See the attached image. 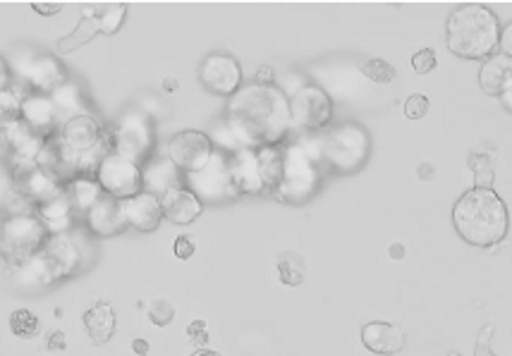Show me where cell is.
<instances>
[{"label":"cell","instance_id":"16","mask_svg":"<svg viewBox=\"0 0 512 356\" xmlns=\"http://www.w3.org/2000/svg\"><path fill=\"white\" fill-rule=\"evenodd\" d=\"M123 216L127 227L137 232H154L163 220L161 199L151 192H142L123 201Z\"/></svg>","mask_w":512,"mask_h":356},{"label":"cell","instance_id":"31","mask_svg":"<svg viewBox=\"0 0 512 356\" xmlns=\"http://www.w3.org/2000/svg\"><path fill=\"white\" fill-rule=\"evenodd\" d=\"M469 168L474 173V189H493L496 168H493L491 156H486V153H472L469 156Z\"/></svg>","mask_w":512,"mask_h":356},{"label":"cell","instance_id":"36","mask_svg":"<svg viewBox=\"0 0 512 356\" xmlns=\"http://www.w3.org/2000/svg\"><path fill=\"white\" fill-rule=\"evenodd\" d=\"M149 318L156 328H166V325L173 323L175 306L166 302V299H156V302H151L149 306Z\"/></svg>","mask_w":512,"mask_h":356},{"label":"cell","instance_id":"17","mask_svg":"<svg viewBox=\"0 0 512 356\" xmlns=\"http://www.w3.org/2000/svg\"><path fill=\"white\" fill-rule=\"evenodd\" d=\"M87 225L94 235L99 237H115L125 230V216H123V201L113 199L103 192V196L89 208Z\"/></svg>","mask_w":512,"mask_h":356},{"label":"cell","instance_id":"46","mask_svg":"<svg viewBox=\"0 0 512 356\" xmlns=\"http://www.w3.org/2000/svg\"><path fill=\"white\" fill-rule=\"evenodd\" d=\"M48 347H51V349H65V335L63 333L48 335Z\"/></svg>","mask_w":512,"mask_h":356},{"label":"cell","instance_id":"18","mask_svg":"<svg viewBox=\"0 0 512 356\" xmlns=\"http://www.w3.org/2000/svg\"><path fill=\"white\" fill-rule=\"evenodd\" d=\"M230 177H233L237 192L240 194H261L264 192V180H261L259 156L254 149H237L228 158Z\"/></svg>","mask_w":512,"mask_h":356},{"label":"cell","instance_id":"42","mask_svg":"<svg viewBox=\"0 0 512 356\" xmlns=\"http://www.w3.org/2000/svg\"><path fill=\"white\" fill-rule=\"evenodd\" d=\"M498 44H501V48H503V55L512 58V22L501 32V39H498Z\"/></svg>","mask_w":512,"mask_h":356},{"label":"cell","instance_id":"6","mask_svg":"<svg viewBox=\"0 0 512 356\" xmlns=\"http://www.w3.org/2000/svg\"><path fill=\"white\" fill-rule=\"evenodd\" d=\"M321 158L340 173H352L367 161L369 137L362 127L340 125L321 139Z\"/></svg>","mask_w":512,"mask_h":356},{"label":"cell","instance_id":"9","mask_svg":"<svg viewBox=\"0 0 512 356\" xmlns=\"http://www.w3.org/2000/svg\"><path fill=\"white\" fill-rule=\"evenodd\" d=\"M187 182H190V192L199 196V201H211V204H218V201L235 199L237 187L230 177L228 158L223 153L213 151L211 161L204 165V168L197 170V173H187Z\"/></svg>","mask_w":512,"mask_h":356},{"label":"cell","instance_id":"49","mask_svg":"<svg viewBox=\"0 0 512 356\" xmlns=\"http://www.w3.org/2000/svg\"><path fill=\"white\" fill-rule=\"evenodd\" d=\"M192 356H221L218 352H213V349H197Z\"/></svg>","mask_w":512,"mask_h":356},{"label":"cell","instance_id":"39","mask_svg":"<svg viewBox=\"0 0 512 356\" xmlns=\"http://www.w3.org/2000/svg\"><path fill=\"white\" fill-rule=\"evenodd\" d=\"M173 251H175V256H178L180 261H187V259H192L194 251H197V244H194V239H192V237L180 235L178 239H175Z\"/></svg>","mask_w":512,"mask_h":356},{"label":"cell","instance_id":"5","mask_svg":"<svg viewBox=\"0 0 512 356\" xmlns=\"http://www.w3.org/2000/svg\"><path fill=\"white\" fill-rule=\"evenodd\" d=\"M48 230L41 223L39 216L32 213H12L0 223V256L10 268H17L20 263L39 254L48 242Z\"/></svg>","mask_w":512,"mask_h":356},{"label":"cell","instance_id":"35","mask_svg":"<svg viewBox=\"0 0 512 356\" xmlns=\"http://www.w3.org/2000/svg\"><path fill=\"white\" fill-rule=\"evenodd\" d=\"M362 75L376 84H390L395 77H398V72H395V67L386 63V60L369 58L367 63L362 65Z\"/></svg>","mask_w":512,"mask_h":356},{"label":"cell","instance_id":"15","mask_svg":"<svg viewBox=\"0 0 512 356\" xmlns=\"http://www.w3.org/2000/svg\"><path fill=\"white\" fill-rule=\"evenodd\" d=\"M22 120L39 132L41 137L51 139V134L63 127L56 103H53L51 94H32L22 101Z\"/></svg>","mask_w":512,"mask_h":356},{"label":"cell","instance_id":"38","mask_svg":"<svg viewBox=\"0 0 512 356\" xmlns=\"http://www.w3.org/2000/svg\"><path fill=\"white\" fill-rule=\"evenodd\" d=\"M429 108H431L429 98L422 96V94H412V96L405 101V115H407V118H410V120H422L424 115L429 113Z\"/></svg>","mask_w":512,"mask_h":356},{"label":"cell","instance_id":"33","mask_svg":"<svg viewBox=\"0 0 512 356\" xmlns=\"http://www.w3.org/2000/svg\"><path fill=\"white\" fill-rule=\"evenodd\" d=\"M99 17H101V34H118L127 17V5L125 3H108L99 5Z\"/></svg>","mask_w":512,"mask_h":356},{"label":"cell","instance_id":"47","mask_svg":"<svg viewBox=\"0 0 512 356\" xmlns=\"http://www.w3.org/2000/svg\"><path fill=\"white\" fill-rule=\"evenodd\" d=\"M132 349H134V352H137L139 356H146V354H149V342L142 340V337H137V340L132 342Z\"/></svg>","mask_w":512,"mask_h":356},{"label":"cell","instance_id":"40","mask_svg":"<svg viewBox=\"0 0 512 356\" xmlns=\"http://www.w3.org/2000/svg\"><path fill=\"white\" fill-rule=\"evenodd\" d=\"M187 335L199 349H204L206 342H209V330H206V321H192L190 328H187Z\"/></svg>","mask_w":512,"mask_h":356},{"label":"cell","instance_id":"34","mask_svg":"<svg viewBox=\"0 0 512 356\" xmlns=\"http://www.w3.org/2000/svg\"><path fill=\"white\" fill-rule=\"evenodd\" d=\"M22 120V101L10 89L0 91V130H8L15 122Z\"/></svg>","mask_w":512,"mask_h":356},{"label":"cell","instance_id":"24","mask_svg":"<svg viewBox=\"0 0 512 356\" xmlns=\"http://www.w3.org/2000/svg\"><path fill=\"white\" fill-rule=\"evenodd\" d=\"M479 84L486 94L501 96L512 84V58L503 53L489 55V58L484 60V65H481Z\"/></svg>","mask_w":512,"mask_h":356},{"label":"cell","instance_id":"25","mask_svg":"<svg viewBox=\"0 0 512 356\" xmlns=\"http://www.w3.org/2000/svg\"><path fill=\"white\" fill-rule=\"evenodd\" d=\"M36 208H39V220L44 223L48 235H63V232L70 230L72 211H75V208H72L70 199H67L65 189Z\"/></svg>","mask_w":512,"mask_h":356},{"label":"cell","instance_id":"19","mask_svg":"<svg viewBox=\"0 0 512 356\" xmlns=\"http://www.w3.org/2000/svg\"><path fill=\"white\" fill-rule=\"evenodd\" d=\"M44 254L51 259L53 268L58 270L60 280L70 278L75 270L82 266L84 251L79 247V242L70 232H63V235H51L48 242L44 244Z\"/></svg>","mask_w":512,"mask_h":356},{"label":"cell","instance_id":"20","mask_svg":"<svg viewBox=\"0 0 512 356\" xmlns=\"http://www.w3.org/2000/svg\"><path fill=\"white\" fill-rule=\"evenodd\" d=\"M405 330L386 321H371L362 328V342L369 352L381 356H393L405 349Z\"/></svg>","mask_w":512,"mask_h":356},{"label":"cell","instance_id":"44","mask_svg":"<svg viewBox=\"0 0 512 356\" xmlns=\"http://www.w3.org/2000/svg\"><path fill=\"white\" fill-rule=\"evenodd\" d=\"M256 84H264V87H273V70L268 65L259 67V72H256Z\"/></svg>","mask_w":512,"mask_h":356},{"label":"cell","instance_id":"45","mask_svg":"<svg viewBox=\"0 0 512 356\" xmlns=\"http://www.w3.org/2000/svg\"><path fill=\"white\" fill-rule=\"evenodd\" d=\"M8 82H10V65L0 58V91H5Z\"/></svg>","mask_w":512,"mask_h":356},{"label":"cell","instance_id":"27","mask_svg":"<svg viewBox=\"0 0 512 356\" xmlns=\"http://www.w3.org/2000/svg\"><path fill=\"white\" fill-rule=\"evenodd\" d=\"M96 34H101V17H99V3L96 5H84L82 8V20H79L77 29L72 34H67L65 39L58 41L60 53H72L79 46L89 44Z\"/></svg>","mask_w":512,"mask_h":356},{"label":"cell","instance_id":"50","mask_svg":"<svg viewBox=\"0 0 512 356\" xmlns=\"http://www.w3.org/2000/svg\"><path fill=\"white\" fill-rule=\"evenodd\" d=\"M448 356H462V354H457V352H450Z\"/></svg>","mask_w":512,"mask_h":356},{"label":"cell","instance_id":"12","mask_svg":"<svg viewBox=\"0 0 512 356\" xmlns=\"http://www.w3.org/2000/svg\"><path fill=\"white\" fill-rule=\"evenodd\" d=\"M211 156V137L199 130H182L168 144V158L173 161L175 168L185 170V173H197L211 161Z\"/></svg>","mask_w":512,"mask_h":356},{"label":"cell","instance_id":"30","mask_svg":"<svg viewBox=\"0 0 512 356\" xmlns=\"http://www.w3.org/2000/svg\"><path fill=\"white\" fill-rule=\"evenodd\" d=\"M278 278L283 285L300 287L304 282V261L297 254H280L278 256Z\"/></svg>","mask_w":512,"mask_h":356},{"label":"cell","instance_id":"2","mask_svg":"<svg viewBox=\"0 0 512 356\" xmlns=\"http://www.w3.org/2000/svg\"><path fill=\"white\" fill-rule=\"evenodd\" d=\"M264 189L285 204H304L319 189V168L300 144L266 146L256 151Z\"/></svg>","mask_w":512,"mask_h":356},{"label":"cell","instance_id":"10","mask_svg":"<svg viewBox=\"0 0 512 356\" xmlns=\"http://www.w3.org/2000/svg\"><path fill=\"white\" fill-rule=\"evenodd\" d=\"M333 118V101L321 87L307 84L290 98V122L300 130H321Z\"/></svg>","mask_w":512,"mask_h":356},{"label":"cell","instance_id":"14","mask_svg":"<svg viewBox=\"0 0 512 356\" xmlns=\"http://www.w3.org/2000/svg\"><path fill=\"white\" fill-rule=\"evenodd\" d=\"M17 72H20L34 89H39L41 94H53V91L65 84L63 65L48 53H24L22 58L17 60Z\"/></svg>","mask_w":512,"mask_h":356},{"label":"cell","instance_id":"11","mask_svg":"<svg viewBox=\"0 0 512 356\" xmlns=\"http://www.w3.org/2000/svg\"><path fill=\"white\" fill-rule=\"evenodd\" d=\"M12 184L22 196H27L32 204H44V201L53 199V196L63 192V182L58 180L51 170L44 168L39 161L22 163L15 161L12 168Z\"/></svg>","mask_w":512,"mask_h":356},{"label":"cell","instance_id":"37","mask_svg":"<svg viewBox=\"0 0 512 356\" xmlns=\"http://www.w3.org/2000/svg\"><path fill=\"white\" fill-rule=\"evenodd\" d=\"M436 65H438V58L434 48H422V51L412 55V67L417 75H429V72L436 70Z\"/></svg>","mask_w":512,"mask_h":356},{"label":"cell","instance_id":"8","mask_svg":"<svg viewBox=\"0 0 512 356\" xmlns=\"http://www.w3.org/2000/svg\"><path fill=\"white\" fill-rule=\"evenodd\" d=\"M96 182L108 196L118 201H127L132 196L144 192V173L139 165L118 156V153H106L96 168Z\"/></svg>","mask_w":512,"mask_h":356},{"label":"cell","instance_id":"7","mask_svg":"<svg viewBox=\"0 0 512 356\" xmlns=\"http://www.w3.org/2000/svg\"><path fill=\"white\" fill-rule=\"evenodd\" d=\"M113 153L127 158V161L139 165L151 161V149H154V127L144 113H127L120 118L111 137Z\"/></svg>","mask_w":512,"mask_h":356},{"label":"cell","instance_id":"3","mask_svg":"<svg viewBox=\"0 0 512 356\" xmlns=\"http://www.w3.org/2000/svg\"><path fill=\"white\" fill-rule=\"evenodd\" d=\"M457 235L472 247H493L508 235L510 216L505 201L493 189H469L453 208Z\"/></svg>","mask_w":512,"mask_h":356},{"label":"cell","instance_id":"1","mask_svg":"<svg viewBox=\"0 0 512 356\" xmlns=\"http://www.w3.org/2000/svg\"><path fill=\"white\" fill-rule=\"evenodd\" d=\"M228 127L242 141V149L278 146L292 127L290 101L278 87L247 84L230 96Z\"/></svg>","mask_w":512,"mask_h":356},{"label":"cell","instance_id":"41","mask_svg":"<svg viewBox=\"0 0 512 356\" xmlns=\"http://www.w3.org/2000/svg\"><path fill=\"white\" fill-rule=\"evenodd\" d=\"M491 335H493V325H484L479 333V340H477V349H474V356H496L491 349Z\"/></svg>","mask_w":512,"mask_h":356},{"label":"cell","instance_id":"48","mask_svg":"<svg viewBox=\"0 0 512 356\" xmlns=\"http://www.w3.org/2000/svg\"><path fill=\"white\" fill-rule=\"evenodd\" d=\"M501 103H503V106H505V108H508V110H510V113H512V84H510V87H508V89H505V91H503V94H501Z\"/></svg>","mask_w":512,"mask_h":356},{"label":"cell","instance_id":"22","mask_svg":"<svg viewBox=\"0 0 512 356\" xmlns=\"http://www.w3.org/2000/svg\"><path fill=\"white\" fill-rule=\"evenodd\" d=\"M161 206L163 218H168L175 225H190L204 211V204L199 201V196L185 187L173 189V192L161 196Z\"/></svg>","mask_w":512,"mask_h":356},{"label":"cell","instance_id":"28","mask_svg":"<svg viewBox=\"0 0 512 356\" xmlns=\"http://www.w3.org/2000/svg\"><path fill=\"white\" fill-rule=\"evenodd\" d=\"M51 98H53V103H56L63 125L67 120L79 118V115H89L87 98H84V94L75 87V84L65 82L63 87H58L56 91H53Z\"/></svg>","mask_w":512,"mask_h":356},{"label":"cell","instance_id":"29","mask_svg":"<svg viewBox=\"0 0 512 356\" xmlns=\"http://www.w3.org/2000/svg\"><path fill=\"white\" fill-rule=\"evenodd\" d=\"M65 194H67V199H70L72 208H75V211H82L84 216H87L89 208L103 196V189L99 182L91 180V177H87V175H82V177H75L72 182H67Z\"/></svg>","mask_w":512,"mask_h":356},{"label":"cell","instance_id":"13","mask_svg":"<svg viewBox=\"0 0 512 356\" xmlns=\"http://www.w3.org/2000/svg\"><path fill=\"white\" fill-rule=\"evenodd\" d=\"M199 79L211 94L235 96L242 89V67L233 55L211 53L199 67Z\"/></svg>","mask_w":512,"mask_h":356},{"label":"cell","instance_id":"4","mask_svg":"<svg viewBox=\"0 0 512 356\" xmlns=\"http://www.w3.org/2000/svg\"><path fill=\"white\" fill-rule=\"evenodd\" d=\"M501 39L498 17L481 3H465L448 17L446 41L450 53L467 60L489 58Z\"/></svg>","mask_w":512,"mask_h":356},{"label":"cell","instance_id":"23","mask_svg":"<svg viewBox=\"0 0 512 356\" xmlns=\"http://www.w3.org/2000/svg\"><path fill=\"white\" fill-rule=\"evenodd\" d=\"M82 323L94 345H106V342H111L115 330H118V316H115V309L108 302H96L91 306V309L82 316Z\"/></svg>","mask_w":512,"mask_h":356},{"label":"cell","instance_id":"21","mask_svg":"<svg viewBox=\"0 0 512 356\" xmlns=\"http://www.w3.org/2000/svg\"><path fill=\"white\" fill-rule=\"evenodd\" d=\"M5 141H8L12 153H15V161L22 163L39 161L48 144V139L41 137L39 132H34L24 120L15 122V125L5 130Z\"/></svg>","mask_w":512,"mask_h":356},{"label":"cell","instance_id":"32","mask_svg":"<svg viewBox=\"0 0 512 356\" xmlns=\"http://www.w3.org/2000/svg\"><path fill=\"white\" fill-rule=\"evenodd\" d=\"M10 330L20 340H32L39 333V316L29 309H17L10 313Z\"/></svg>","mask_w":512,"mask_h":356},{"label":"cell","instance_id":"43","mask_svg":"<svg viewBox=\"0 0 512 356\" xmlns=\"http://www.w3.org/2000/svg\"><path fill=\"white\" fill-rule=\"evenodd\" d=\"M32 10L39 12V15H56V12L63 10V3H32Z\"/></svg>","mask_w":512,"mask_h":356},{"label":"cell","instance_id":"26","mask_svg":"<svg viewBox=\"0 0 512 356\" xmlns=\"http://www.w3.org/2000/svg\"><path fill=\"white\" fill-rule=\"evenodd\" d=\"M144 184L151 194H156L158 199L166 196L173 189H180V173L175 168L170 158H158V161H151L146 165V173H144Z\"/></svg>","mask_w":512,"mask_h":356}]
</instances>
